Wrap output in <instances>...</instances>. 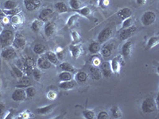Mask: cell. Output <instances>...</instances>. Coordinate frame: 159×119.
Segmentation results:
<instances>
[{
	"label": "cell",
	"instance_id": "6da1fadb",
	"mask_svg": "<svg viewBox=\"0 0 159 119\" xmlns=\"http://www.w3.org/2000/svg\"><path fill=\"white\" fill-rule=\"evenodd\" d=\"M15 39L14 33L10 29H2L0 33V44L2 47H8L9 45H12Z\"/></svg>",
	"mask_w": 159,
	"mask_h": 119
},
{
	"label": "cell",
	"instance_id": "7a4b0ae2",
	"mask_svg": "<svg viewBox=\"0 0 159 119\" xmlns=\"http://www.w3.org/2000/svg\"><path fill=\"white\" fill-rule=\"evenodd\" d=\"M157 104L154 100L151 98H147L143 102L142 104V110L144 114H150L153 113L157 108Z\"/></svg>",
	"mask_w": 159,
	"mask_h": 119
},
{
	"label": "cell",
	"instance_id": "3957f363",
	"mask_svg": "<svg viewBox=\"0 0 159 119\" xmlns=\"http://www.w3.org/2000/svg\"><path fill=\"white\" fill-rule=\"evenodd\" d=\"M35 61L31 57H27L25 59H23V64H22V70L23 71L24 73L30 76L32 75L33 72L35 68Z\"/></svg>",
	"mask_w": 159,
	"mask_h": 119
},
{
	"label": "cell",
	"instance_id": "277c9868",
	"mask_svg": "<svg viewBox=\"0 0 159 119\" xmlns=\"http://www.w3.org/2000/svg\"><path fill=\"white\" fill-rule=\"evenodd\" d=\"M156 15L153 11H147L142 17V22L144 25H150L155 22Z\"/></svg>",
	"mask_w": 159,
	"mask_h": 119
},
{
	"label": "cell",
	"instance_id": "5b68a950",
	"mask_svg": "<svg viewBox=\"0 0 159 119\" xmlns=\"http://www.w3.org/2000/svg\"><path fill=\"white\" fill-rule=\"evenodd\" d=\"M124 65V60L121 56H116V58L112 60L111 64V67L112 72L114 73H119L120 71L121 66Z\"/></svg>",
	"mask_w": 159,
	"mask_h": 119
},
{
	"label": "cell",
	"instance_id": "8992f818",
	"mask_svg": "<svg viewBox=\"0 0 159 119\" xmlns=\"http://www.w3.org/2000/svg\"><path fill=\"white\" fill-rule=\"evenodd\" d=\"M11 98L15 102H22L25 100L27 96H26L25 90H24L23 88H18L13 92Z\"/></svg>",
	"mask_w": 159,
	"mask_h": 119
},
{
	"label": "cell",
	"instance_id": "52a82bcc",
	"mask_svg": "<svg viewBox=\"0 0 159 119\" xmlns=\"http://www.w3.org/2000/svg\"><path fill=\"white\" fill-rule=\"evenodd\" d=\"M115 47H116V43H114L113 42H109V43L103 45V48H102V55H103V57H110L111 55L113 52V50L115 49Z\"/></svg>",
	"mask_w": 159,
	"mask_h": 119
},
{
	"label": "cell",
	"instance_id": "ba28073f",
	"mask_svg": "<svg viewBox=\"0 0 159 119\" xmlns=\"http://www.w3.org/2000/svg\"><path fill=\"white\" fill-rule=\"evenodd\" d=\"M42 3V0H24V5L27 11H33L38 9Z\"/></svg>",
	"mask_w": 159,
	"mask_h": 119
},
{
	"label": "cell",
	"instance_id": "9c48e42d",
	"mask_svg": "<svg viewBox=\"0 0 159 119\" xmlns=\"http://www.w3.org/2000/svg\"><path fill=\"white\" fill-rule=\"evenodd\" d=\"M111 33L112 30L110 27L103 29L101 32L99 33V36H98V41H99V43H103L106 41H107L111 35Z\"/></svg>",
	"mask_w": 159,
	"mask_h": 119
},
{
	"label": "cell",
	"instance_id": "30bf717a",
	"mask_svg": "<svg viewBox=\"0 0 159 119\" xmlns=\"http://www.w3.org/2000/svg\"><path fill=\"white\" fill-rule=\"evenodd\" d=\"M2 57L5 60H11L14 59V58L16 56V52L13 48L11 47H5V49H3L2 53Z\"/></svg>",
	"mask_w": 159,
	"mask_h": 119
},
{
	"label": "cell",
	"instance_id": "8fae6325",
	"mask_svg": "<svg viewBox=\"0 0 159 119\" xmlns=\"http://www.w3.org/2000/svg\"><path fill=\"white\" fill-rule=\"evenodd\" d=\"M89 72H90L91 76L95 80H99L102 78V72L100 69L97 68V66H90L89 67Z\"/></svg>",
	"mask_w": 159,
	"mask_h": 119
},
{
	"label": "cell",
	"instance_id": "7c38bea8",
	"mask_svg": "<svg viewBox=\"0 0 159 119\" xmlns=\"http://www.w3.org/2000/svg\"><path fill=\"white\" fill-rule=\"evenodd\" d=\"M53 14V11L50 8H45L41 11L39 15V19L42 20V22H46L52 17Z\"/></svg>",
	"mask_w": 159,
	"mask_h": 119
},
{
	"label": "cell",
	"instance_id": "4fadbf2b",
	"mask_svg": "<svg viewBox=\"0 0 159 119\" xmlns=\"http://www.w3.org/2000/svg\"><path fill=\"white\" fill-rule=\"evenodd\" d=\"M136 27L135 26H130L128 28H126L124 30L120 33V38L122 40H126L132 36V34L135 32Z\"/></svg>",
	"mask_w": 159,
	"mask_h": 119
},
{
	"label": "cell",
	"instance_id": "5bb4252c",
	"mask_svg": "<svg viewBox=\"0 0 159 119\" xmlns=\"http://www.w3.org/2000/svg\"><path fill=\"white\" fill-rule=\"evenodd\" d=\"M101 72L102 74L105 77H111L112 74L111 67V64L109 62H103L101 64Z\"/></svg>",
	"mask_w": 159,
	"mask_h": 119
},
{
	"label": "cell",
	"instance_id": "9a60e30c",
	"mask_svg": "<svg viewBox=\"0 0 159 119\" xmlns=\"http://www.w3.org/2000/svg\"><path fill=\"white\" fill-rule=\"evenodd\" d=\"M12 44L15 49H23L25 46V45H26V41L23 37H15L14 39V42H13Z\"/></svg>",
	"mask_w": 159,
	"mask_h": 119
},
{
	"label": "cell",
	"instance_id": "2e32d148",
	"mask_svg": "<svg viewBox=\"0 0 159 119\" xmlns=\"http://www.w3.org/2000/svg\"><path fill=\"white\" fill-rule=\"evenodd\" d=\"M38 66L41 69H49L51 68V63L46 57H40L38 60Z\"/></svg>",
	"mask_w": 159,
	"mask_h": 119
},
{
	"label": "cell",
	"instance_id": "e0dca14e",
	"mask_svg": "<svg viewBox=\"0 0 159 119\" xmlns=\"http://www.w3.org/2000/svg\"><path fill=\"white\" fill-rule=\"evenodd\" d=\"M76 82L73 79H72V80H69V81H62L59 84V87L63 89V90H70V89L73 88L76 86Z\"/></svg>",
	"mask_w": 159,
	"mask_h": 119
},
{
	"label": "cell",
	"instance_id": "ac0fdd59",
	"mask_svg": "<svg viewBox=\"0 0 159 119\" xmlns=\"http://www.w3.org/2000/svg\"><path fill=\"white\" fill-rule=\"evenodd\" d=\"M132 15L131 10L129 9V8H123L121 11H119L118 12V17L121 19L125 20L127 19V18H130Z\"/></svg>",
	"mask_w": 159,
	"mask_h": 119
},
{
	"label": "cell",
	"instance_id": "d6986e66",
	"mask_svg": "<svg viewBox=\"0 0 159 119\" xmlns=\"http://www.w3.org/2000/svg\"><path fill=\"white\" fill-rule=\"evenodd\" d=\"M30 86V79L28 77H22L16 84L17 88H26Z\"/></svg>",
	"mask_w": 159,
	"mask_h": 119
},
{
	"label": "cell",
	"instance_id": "ffe728a7",
	"mask_svg": "<svg viewBox=\"0 0 159 119\" xmlns=\"http://www.w3.org/2000/svg\"><path fill=\"white\" fill-rule=\"evenodd\" d=\"M53 107H54V105H49V106H46V107L38 108L37 110V112L41 115H47V114H50L51 112L52 111Z\"/></svg>",
	"mask_w": 159,
	"mask_h": 119
},
{
	"label": "cell",
	"instance_id": "44dd1931",
	"mask_svg": "<svg viewBox=\"0 0 159 119\" xmlns=\"http://www.w3.org/2000/svg\"><path fill=\"white\" fill-rule=\"evenodd\" d=\"M56 30V26H55L54 23H52V22H49L47 25H45V33L47 37H51L53 35V33H55Z\"/></svg>",
	"mask_w": 159,
	"mask_h": 119
},
{
	"label": "cell",
	"instance_id": "7402d4cb",
	"mask_svg": "<svg viewBox=\"0 0 159 119\" xmlns=\"http://www.w3.org/2000/svg\"><path fill=\"white\" fill-rule=\"evenodd\" d=\"M132 50V42H128L127 43H125L123 46V49H122V52H123V55L126 57H128L130 56V52Z\"/></svg>",
	"mask_w": 159,
	"mask_h": 119
},
{
	"label": "cell",
	"instance_id": "603a6c76",
	"mask_svg": "<svg viewBox=\"0 0 159 119\" xmlns=\"http://www.w3.org/2000/svg\"><path fill=\"white\" fill-rule=\"evenodd\" d=\"M73 79V76L72 73L69 72H62L61 73L59 74V79L61 81H69V80H72Z\"/></svg>",
	"mask_w": 159,
	"mask_h": 119
},
{
	"label": "cell",
	"instance_id": "cb8c5ba5",
	"mask_svg": "<svg viewBox=\"0 0 159 119\" xmlns=\"http://www.w3.org/2000/svg\"><path fill=\"white\" fill-rule=\"evenodd\" d=\"M42 25H43V22H42V20H34L33 22L32 25H31V29L34 31V32H38L41 29V28L42 27Z\"/></svg>",
	"mask_w": 159,
	"mask_h": 119
},
{
	"label": "cell",
	"instance_id": "d4e9b609",
	"mask_svg": "<svg viewBox=\"0 0 159 119\" xmlns=\"http://www.w3.org/2000/svg\"><path fill=\"white\" fill-rule=\"evenodd\" d=\"M46 58L49 60V61L50 62L51 64H57L59 62V60H58L57 56L55 54L54 52H48L46 53Z\"/></svg>",
	"mask_w": 159,
	"mask_h": 119
},
{
	"label": "cell",
	"instance_id": "484cf974",
	"mask_svg": "<svg viewBox=\"0 0 159 119\" xmlns=\"http://www.w3.org/2000/svg\"><path fill=\"white\" fill-rule=\"evenodd\" d=\"M111 111L112 116L115 118H119V117H121L123 116V112H122L121 109L119 108L118 106H114L111 108Z\"/></svg>",
	"mask_w": 159,
	"mask_h": 119
},
{
	"label": "cell",
	"instance_id": "4316f807",
	"mask_svg": "<svg viewBox=\"0 0 159 119\" xmlns=\"http://www.w3.org/2000/svg\"><path fill=\"white\" fill-rule=\"evenodd\" d=\"M158 37H152L150 38V40L148 41V43H147V49H152V48L155 47L156 45L158 44Z\"/></svg>",
	"mask_w": 159,
	"mask_h": 119
},
{
	"label": "cell",
	"instance_id": "83f0119b",
	"mask_svg": "<svg viewBox=\"0 0 159 119\" xmlns=\"http://www.w3.org/2000/svg\"><path fill=\"white\" fill-rule=\"evenodd\" d=\"M60 68H61V70L65 71V72H74V68L72 67V65L68 62H64V63L61 64Z\"/></svg>",
	"mask_w": 159,
	"mask_h": 119
},
{
	"label": "cell",
	"instance_id": "f1b7e54d",
	"mask_svg": "<svg viewBox=\"0 0 159 119\" xmlns=\"http://www.w3.org/2000/svg\"><path fill=\"white\" fill-rule=\"evenodd\" d=\"M17 6H18V4L16 2L13 1V0H7L4 3V8H5V10H12L17 8Z\"/></svg>",
	"mask_w": 159,
	"mask_h": 119
},
{
	"label": "cell",
	"instance_id": "f546056e",
	"mask_svg": "<svg viewBox=\"0 0 159 119\" xmlns=\"http://www.w3.org/2000/svg\"><path fill=\"white\" fill-rule=\"evenodd\" d=\"M89 51H90V52L96 54V53H97V52H99V49H100V45H99V44L98 43V42H92V43L89 45Z\"/></svg>",
	"mask_w": 159,
	"mask_h": 119
},
{
	"label": "cell",
	"instance_id": "4dcf8cb0",
	"mask_svg": "<svg viewBox=\"0 0 159 119\" xmlns=\"http://www.w3.org/2000/svg\"><path fill=\"white\" fill-rule=\"evenodd\" d=\"M76 78L80 83H84L88 79V75L84 72H79L76 73Z\"/></svg>",
	"mask_w": 159,
	"mask_h": 119
},
{
	"label": "cell",
	"instance_id": "1f68e13d",
	"mask_svg": "<svg viewBox=\"0 0 159 119\" xmlns=\"http://www.w3.org/2000/svg\"><path fill=\"white\" fill-rule=\"evenodd\" d=\"M45 51V46L42 44H37L34 47V52L36 54H42Z\"/></svg>",
	"mask_w": 159,
	"mask_h": 119
},
{
	"label": "cell",
	"instance_id": "d6a6232c",
	"mask_svg": "<svg viewBox=\"0 0 159 119\" xmlns=\"http://www.w3.org/2000/svg\"><path fill=\"white\" fill-rule=\"evenodd\" d=\"M55 7H56V8L57 9V11L61 13H65L68 11L67 6H66L65 3H64L63 2H57V3H56Z\"/></svg>",
	"mask_w": 159,
	"mask_h": 119
},
{
	"label": "cell",
	"instance_id": "836d02e7",
	"mask_svg": "<svg viewBox=\"0 0 159 119\" xmlns=\"http://www.w3.org/2000/svg\"><path fill=\"white\" fill-rule=\"evenodd\" d=\"M71 52H72V56L76 59L78 58V56L80 54V48L78 45H74V46H72L71 47Z\"/></svg>",
	"mask_w": 159,
	"mask_h": 119
},
{
	"label": "cell",
	"instance_id": "e575fe53",
	"mask_svg": "<svg viewBox=\"0 0 159 119\" xmlns=\"http://www.w3.org/2000/svg\"><path fill=\"white\" fill-rule=\"evenodd\" d=\"M83 115L84 116L85 118L87 119H93L96 117V114H95L94 111L90 110H85L83 111Z\"/></svg>",
	"mask_w": 159,
	"mask_h": 119
},
{
	"label": "cell",
	"instance_id": "d590c367",
	"mask_svg": "<svg viewBox=\"0 0 159 119\" xmlns=\"http://www.w3.org/2000/svg\"><path fill=\"white\" fill-rule=\"evenodd\" d=\"M25 93H26V96L29 98H32L36 95V89L34 87H26V90H25Z\"/></svg>",
	"mask_w": 159,
	"mask_h": 119
},
{
	"label": "cell",
	"instance_id": "8d00e7d4",
	"mask_svg": "<svg viewBox=\"0 0 159 119\" xmlns=\"http://www.w3.org/2000/svg\"><path fill=\"white\" fill-rule=\"evenodd\" d=\"M13 72L15 73V76L18 78H22L24 76V72L22 69H20L18 67H16V66H14L12 68Z\"/></svg>",
	"mask_w": 159,
	"mask_h": 119
},
{
	"label": "cell",
	"instance_id": "74e56055",
	"mask_svg": "<svg viewBox=\"0 0 159 119\" xmlns=\"http://www.w3.org/2000/svg\"><path fill=\"white\" fill-rule=\"evenodd\" d=\"M11 22L14 25H19V24L22 23V19H21V17L19 15H15L11 17Z\"/></svg>",
	"mask_w": 159,
	"mask_h": 119
},
{
	"label": "cell",
	"instance_id": "f35d334b",
	"mask_svg": "<svg viewBox=\"0 0 159 119\" xmlns=\"http://www.w3.org/2000/svg\"><path fill=\"white\" fill-rule=\"evenodd\" d=\"M70 6L72 9L78 10L80 8V7H81V4H80V2L79 0H71Z\"/></svg>",
	"mask_w": 159,
	"mask_h": 119
},
{
	"label": "cell",
	"instance_id": "ab89813d",
	"mask_svg": "<svg viewBox=\"0 0 159 119\" xmlns=\"http://www.w3.org/2000/svg\"><path fill=\"white\" fill-rule=\"evenodd\" d=\"M4 14L6 15H18V12H19V10L18 8H15V9H12V10H4Z\"/></svg>",
	"mask_w": 159,
	"mask_h": 119
},
{
	"label": "cell",
	"instance_id": "60d3db41",
	"mask_svg": "<svg viewBox=\"0 0 159 119\" xmlns=\"http://www.w3.org/2000/svg\"><path fill=\"white\" fill-rule=\"evenodd\" d=\"M32 75H33V76H34V78L35 80H37V81L40 80V79H41V77H42L41 72H40L38 69L34 68V72H33Z\"/></svg>",
	"mask_w": 159,
	"mask_h": 119
},
{
	"label": "cell",
	"instance_id": "b9f144b4",
	"mask_svg": "<svg viewBox=\"0 0 159 119\" xmlns=\"http://www.w3.org/2000/svg\"><path fill=\"white\" fill-rule=\"evenodd\" d=\"M57 93L54 90H49L47 93L48 99H50V100H54L57 98Z\"/></svg>",
	"mask_w": 159,
	"mask_h": 119
},
{
	"label": "cell",
	"instance_id": "7bdbcfd3",
	"mask_svg": "<svg viewBox=\"0 0 159 119\" xmlns=\"http://www.w3.org/2000/svg\"><path fill=\"white\" fill-rule=\"evenodd\" d=\"M108 114H107L106 111H101L99 112V114L97 115V118L98 119H106L108 118Z\"/></svg>",
	"mask_w": 159,
	"mask_h": 119
},
{
	"label": "cell",
	"instance_id": "ee69618b",
	"mask_svg": "<svg viewBox=\"0 0 159 119\" xmlns=\"http://www.w3.org/2000/svg\"><path fill=\"white\" fill-rule=\"evenodd\" d=\"M80 13L81 15H84V16H88V15H90L91 11H90V9H89V8L84 7V8H83V9H81L80 11Z\"/></svg>",
	"mask_w": 159,
	"mask_h": 119
},
{
	"label": "cell",
	"instance_id": "f6af8a7d",
	"mask_svg": "<svg viewBox=\"0 0 159 119\" xmlns=\"http://www.w3.org/2000/svg\"><path fill=\"white\" fill-rule=\"evenodd\" d=\"M132 24V19L131 18H127V19H125V22H123V28H128L130 27Z\"/></svg>",
	"mask_w": 159,
	"mask_h": 119
},
{
	"label": "cell",
	"instance_id": "bcb514c9",
	"mask_svg": "<svg viewBox=\"0 0 159 119\" xmlns=\"http://www.w3.org/2000/svg\"><path fill=\"white\" fill-rule=\"evenodd\" d=\"M6 113V107L3 103H0V117H2V116L5 114Z\"/></svg>",
	"mask_w": 159,
	"mask_h": 119
},
{
	"label": "cell",
	"instance_id": "7dc6e473",
	"mask_svg": "<svg viewBox=\"0 0 159 119\" xmlns=\"http://www.w3.org/2000/svg\"><path fill=\"white\" fill-rule=\"evenodd\" d=\"M8 21H9V20L7 18V16H6V15L4 13L0 14V23H1V22H2L3 23H7Z\"/></svg>",
	"mask_w": 159,
	"mask_h": 119
},
{
	"label": "cell",
	"instance_id": "c3c4849f",
	"mask_svg": "<svg viewBox=\"0 0 159 119\" xmlns=\"http://www.w3.org/2000/svg\"><path fill=\"white\" fill-rule=\"evenodd\" d=\"M92 63H93L95 66H98L100 64V59L98 58V56H94L93 59H92Z\"/></svg>",
	"mask_w": 159,
	"mask_h": 119
},
{
	"label": "cell",
	"instance_id": "681fc988",
	"mask_svg": "<svg viewBox=\"0 0 159 119\" xmlns=\"http://www.w3.org/2000/svg\"><path fill=\"white\" fill-rule=\"evenodd\" d=\"M78 18V15H73V16L71 17V18H69V22H68V25H72V23H73V22L75 21V18Z\"/></svg>",
	"mask_w": 159,
	"mask_h": 119
},
{
	"label": "cell",
	"instance_id": "f907efd6",
	"mask_svg": "<svg viewBox=\"0 0 159 119\" xmlns=\"http://www.w3.org/2000/svg\"><path fill=\"white\" fill-rule=\"evenodd\" d=\"M57 56L58 60H62V59H63V57H64V53L62 52H59L57 53Z\"/></svg>",
	"mask_w": 159,
	"mask_h": 119
},
{
	"label": "cell",
	"instance_id": "816d5d0a",
	"mask_svg": "<svg viewBox=\"0 0 159 119\" xmlns=\"http://www.w3.org/2000/svg\"><path fill=\"white\" fill-rule=\"evenodd\" d=\"M72 37H73L74 40H76V41H77V40H79V36H78L77 33H76V32L72 33Z\"/></svg>",
	"mask_w": 159,
	"mask_h": 119
},
{
	"label": "cell",
	"instance_id": "f5cc1de1",
	"mask_svg": "<svg viewBox=\"0 0 159 119\" xmlns=\"http://www.w3.org/2000/svg\"><path fill=\"white\" fill-rule=\"evenodd\" d=\"M146 2H147V0H137L138 4H139V5H143V4L146 3Z\"/></svg>",
	"mask_w": 159,
	"mask_h": 119
},
{
	"label": "cell",
	"instance_id": "db71d44e",
	"mask_svg": "<svg viewBox=\"0 0 159 119\" xmlns=\"http://www.w3.org/2000/svg\"><path fill=\"white\" fill-rule=\"evenodd\" d=\"M2 31V25H1V23H0V33H1V32Z\"/></svg>",
	"mask_w": 159,
	"mask_h": 119
},
{
	"label": "cell",
	"instance_id": "11a10c76",
	"mask_svg": "<svg viewBox=\"0 0 159 119\" xmlns=\"http://www.w3.org/2000/svg\"><path fill=\"white\" fill-rule=\"evenodd\" d=\"M1 98H2V93L0 92V99H1Z\"/></svg>",
	"mask_w": 159,
	"mask_h": 119
},
{
	"label": "cell",
	"instance_id": "9f6ffc18",
	"mask_svg": "<svg viewBox=\"0 0 159 119\" xmlns=\"http://www.w3.org/2000/svg\"><path fill=\"white\" fill-rule=\"evenodd\" d=\"M0 85H1V80H0Z\"/></svg>",
	"mask_w": 159,
	"mask_h": 119
}]
</instances>
